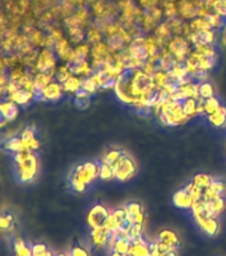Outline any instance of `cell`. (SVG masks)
Instances as JSON below:
<instances>
[{
    "mask_svg": "<svg viewBox=\"0 0 226 256\" xmlns=\"http://www.w3.org/2000/svg\"><path fill=\"white\" fill-rule=\"evenodd\" d=\"M63 94V84L59 82H51L47 87L43 88V99L48 100V102H56V100L61 99Z\"/></svg>",
    "mask_w": 226,
    "mask_h": 256,
    "instance_id": "obj_12",
    "label": "cell"
},
{
    "mask_svg": "<svg viewBox=\"0 0 226 256\" xmlns=\"http://www.w3.org/2000/svg\"><path fill=\"white\" fill-rule=\"evenodd\" d=\"M113 216H115L116 222L119 224V230L124 228L128 223V218H127V211H125V208L121 207V208H116L115 211H112Z\"/></svg>",
    "mask_w": 226,
    "mask_h": 256,
    "instance_id": "obj_34",
    "label": "cell"
},
{
    "mask_svg": "<svg viewBox=\"0 0 226 256\" xmlns=\"http://www.w3.org/2000/svg\"><path fill=\"white\" fill-rule=\"evenodd\" d=\"M226 208V200L224 196H219L213 200L207 202V212L209 216L213 218H219Z\"/></svg>",
    "mask_w": 226,
    "mask_h": 256,
    "instance_id": "obj_14",
    "label": "cell"
},
{
    "mask_svg": "<svg viewBox=\"0 0 226 256\" xmlns=\"http://www.w3.org/2000/svg\"><path fill=\"white\" fill-rule=\"evenodd\" d=\"M73 175H76L81 182L89 186L95 182L96 179H99L100 174V164L95 163V162H87V163L80 164L72 171Z\"/></svg>",
    "mask_w": 226,
    "mask_h": 256,
    "instance_id": "obj_5",
    "label": "cell"
},
{
    "mask_svg": "<svg viewBox=\"0 0 226 256\" xmlns=\"http://www.w3.org/2000/svg\"><path fill=\"white\" fill-rule=\"evenodd\" d=\"M172 200H173V204H175L176 207L181 208V210H191L193 203H195V200H193L192 195L185 190V188L176 191L173 198H172Z\"/></svg>",
    "mask_w": 226,
    "mask_h": 256,
    "instance_id": "obj_13",
    "label": "cell"
},
{
    "mask_svg": "<svg viewBox=\"0 0 226 256\" xmlns=\"http://www.w3.org/2000/svg\"><path fill=\"white\" fill-rule=\"evenodd\" d=\"M109 236H111V232L108 231L107 228L104 227V226H100V227L92 228L91 242L96 248H99L100 250V248L107 247Z\"/></svg>",
    "mask_w": 226,
    "mask_h": 256,
    "instance_id": "obj_10",
    "label": "cell"
},
{
    "mask_svg": "<svg viewBox=\"0 0 226 256\" xmlns=\"http://www.w3.org/2000/svg\"><path fill=\"white\" fill-rule=\"evenodd\" d=\"M223 104L220 102L216 96H212L209 99H204V111H205V115H212L213 112H216L221 107Z\"/></svg>",
    "mask_w": 226,
    "mask_h": 256,
    "instance_id": "obj_27",
    "label": "cell"
},
{
    "mask_svg": "<svg viewBox=\"0 0 226 256\" xmlns=\"http://www.w3.org/2000/svg\"><path fill=\"white\" fill-rule=\"evenodd\" d=\"M115 179L119 182H128L137 174V163L128 152H125L113 166Z\"/></svg>",
    "mask_w": 226,
    "mask_h": 256,
    "instance_id": "obj_4",
    "label": "cell"
},
{
    "mask_svg": "<svg viewBox=\"0 0 226 256\" xmlns=\"http://www.w3.org/2000/svg\"><path fill=\"white\" fill-rule=\"evenodd\" d=\"M124 154H125V151L121 150V148H111V150H107V151L103 154V156H101L100 163L113 166V164H115L116 162H117V160L124 155Z\"/></svg>",
    "mask_w": 226,
    "mask_h": 256,
    "instance_id": "obj_21",
    "label": "cell"
},
{
    "mask_svg": "<svg viewBox=\"0 0 226 256\" xmlns=\"http://www.w3.org/2000/svg\"><path fill=\"white\" fill-rule=\"evenodd\" d=\"M83 90L84 91H87L88 94H91V95H95L100 88L99 86L96 84L95 80L92 79V76H89V78H84L83 79Z\"/></svg>",
    "mask_w": 226,
    "mask_h": 256,
    "instance_id": "obj_41",
    "label": "cell"
},
{
    "mask_svg": "<svg viewBox=\"0 0 226 256\" xmlns=\"http://www.w3.org/2000/svg\"><path fill=\"white\" fill-rule=\"evenodd\" d=\"M215 67V58H209V56H201L199 62L200 71L209 72L212 68Z\"/></svg>",
    "mask_w": 226,
    "mask_h": 256,
    "instance_id": "obj_42",
    "label": "cell"
},
{
    "mask_svg": "<svg viewBox=\"0 0 226 256\" xmlns=\"http://www.w3.org/2000/svg\"><path fill=\"white\" fill-rule=\"evenodd\" d=\"M63 88H64V92L75 95L76 92H79L80 90L83 88V78H80V76H76V75H72L71 78L67 80V82H64Z\"/></svg>",
    "mask_w": 226,
    "mask_h": 256,
    "instance_id": "obj_20",
    "label": "cell"
},
{
    "mask_svg": "<svg viewBox=\"0 0 226 256\" xmlns=\"http://www.w3.org/2000/svg\"><path fill=\"white\" fill-rule=\"evenodd\" d=\"M69 67H71V71L73 75L80 76V78H89L92 76V74L95 72L93 67H92L91 62H88V60H83V62H80V63L76 64H68Z\"/></svg>",
    "mask_w": 226,
    "mask_h": 256,
    "instance_id": "obj_15",
    "label": "cell"
},
{
    "mask_svg": "<svg viewBox=\"0 0 226 256\" xmlns=\"http://www.w3.org/2000/svg\"><path fill=\"white\" fill-rule=\"evenodd\" d=\"M213 180H215L213 179V176L209 175V174H197V175L192 179V182L195 184H197V186L203 188V190H205V188H208L211 186Z\"/></svg>",
    "mask_w": 226,
    "mask_h": 256,
    "instance_id": "obj_30",
    "label": "cell"
},
{
    "mask_svg": "<svg viewBox=\"0 0 226 256\" xmlns=\"http://www.w3.org/2000/svg\"><path fill=\"white\" fill-rule=\"evenodd\" d=\"M69 183H71L72 190L75 192H79V194H83L88 187L87 184L84 183V182H81V180H80L76 175H73V174H71V176H69Z\"/></svg>",
    "mask_w": 226,
    "mask_h": 256,
    "instance_id": "obj_39",
    "label": "cell"
},
{
    "mask_svg": "<svg viewBox=\"0 0 226 256\" xmlns=\"http://www.w3.org/2000/svg\"><path fill=\"white\" fill-rule=\"evenodd\" d=\"M56 58L55 55L52 54V51L49 48L44 50L41 54L39 55V59H37V70L39 72H45V74H49V75H55L56 72Z\"/></svg>",
    "mask_w": 226,
    "mask_h": 256,
    "instance_id": "obj_7",
    "label": "cell"
},
{
    "mask_svg": "<svg viewBox=\"0 0 226 256\" xmlns=\"http://www.w3.org/2000/svg\"><path fill=\"white\" fill-rule=\"evenodd\" d=\"M157 240L172 248H180V244H181L179 235L175 231H172V230H163L157 235Z\"/></svg>",
    "mask_w": 226,
    "mask_h": 256,
    "instance_id": "obj_16",
    "label": "cell"
},
{
    "mask_svg": "<svg viewBox=\"0 0 226 256\" xmlns=\"http://www.w3.org/2000/svg\"><path fill=\"white\" fill-rule=\"evenodd\" d=\"M69 256H91V255H89V252H88L87 248H84L83 246L76 244V246H73V247L71 248Z\"/></svg>",
    "mask_w": 226,
    "mask_h": 256,
    "instance_id": "obj_45",
    "label": "cell"
},
{
    "mask_svg": "<svg viewBox=\"0 0 226 256\" xmlns=\"http://www.w3.org/2000/svg\"><path fill=\"white\" fill-rule=\"evenodd\" d=\"M183 108L184 112L191 118H195V116H199V99H187L183 102Z\"/></svg>",
    "mask_w": 226,
    "mask_h": 256,
    "instance_id": "obj_24",
    "label": "cell"
},
{
    "mask_svg": "<svg viewBox=\"0 0 226 256\" xmlns=\"http://www.w3.org/2000/svg\"><path fill=\"white\" fill-rule=\"evenodd\" d=\"M5 147L9 150V151L15 152V154H19V152H25L24 151V144H23V140L17 139V138H12L7 142L5 144Z\"/></svg>",
    "mask_w": 226,
    "mask_h": 256,
    "instance_id": "obj_38",
    "label": "cell"
},
{
    "mask_svg": "<svg viewBox=\"0 0 226 256\" xmlns=\"http://www.w3.org/2000/svg\"><path fill=\"white\" fill-rule=\"evenodd\" d=\"M53 256H69V255H65V254H57V255H53Z\"/></svg>",
    "mask_w": 226,
    "mask_h": 256,
    "instance_id": "obj_49",
    "label": "cell"
},
{
    "mask_svg": "<svg viewBox=\"0 0 226 256\" xmlns=\"http://www.w3.org/2000/svg\"><path fill=\"white\" fill-rule=\"evenodd\" d=\"M128 256H152L149 243L144 239L143 236H140L137 239L132 242Z\"/></svg>",
    "mask_w": 226,
    "mask_h": 256,
    "instance_id": "obj_11",
    "label": "cell"
},
{
    "mask_svg": "<svg viewBox=\"0 0 226 256\" xmlns=\"http://www.w3.org/2000/svg\"><path fill=\"white\" fill-rule=\"evenodd\" d=\"M15 162L17 164L19 180L23 183H31L37 175L39 163L32 152H19L15 155Z\"/></svg>",
    "mask_w": 226,
    "mask_h": 256,
    "instance_id": "obj_2",
    "label": "cell"
},
{
    "mask_svg": "<svg viewBox=\"0 0 226 256\" xmlns=\"http://www.w3.org/2000/svg\"><path fill=\"white\" fill-rule=\"evenodd\" d=\"M5 123H7V119L4 118L3 112H1V110H0V127H3Z\"/></svg>",
    "mask_w": 226,
    "mask_h": 256,
    "instance_id": "obj_47",
    "label": "cell"
},
{
    "mask_svg": "<svg viewBox=\"0 0 226 256\" xmlns=\"http://www.w3.org/2000/svg\"><path fill=\"white\" fill-rule=\"evenodd\" d=\"M164 256H180L179 255V248H175V250H171V251H168Z\"/></svg>",
    "mask_w": 226,
    "mask_h": 256,
    "instance_id": "obj_46",
    "label": "cell"
},
{
    "mask_svg": "<svg viewBox=\"0 0 226 256\" xmlns=\"http://www.w3.org/2000/svg\"><path fill=\"white\" fill-rule=\"evenodd\" d=\"M209 187H211L213 191L217 192V194L221 196H224V194H225V191H226V184L224 183L223 180H213Z\"/></svg>",
    "mask_w": 226,
    "mask_h": 256,
    "instance_id": "obj_44",
    "label": "cell"
},
{
    "mask_svg": "<svg viewBox=\"0 0 226 256\" xmlns=\"http://www.w3.org/2000/svg\"><path fill=\"white\" fill-rule=\"evenodd\" d=\"M85 32H84L83 27H71L69 28V38H71L72 43L80 44L83 43V40L85 39Z\"/></svg>",
    "mask_w": 226,
    "mask_h": 256,
    "instance_id": "obj_33",
    "label": "cell"
},
{
    "mask_svg": "<svg viewBox=\"0 0 226 256\" xmlns=\"http://www.w3.org/2000/svg\"><path fill=\"white\" fill-rule=\"evenodd\" d=\"M152 76H153V82H155L157 88H163L165 84L169 83V75H168L167 71L159 70V71L155 72Z\"/></svg>",
    "mask_w": 226,
    "mask_h": 256,
    "instance_id": "obj_35",
    "label": "cell"
},
{
    "mask_svg": "<svg viewBox=\"0 0 226 256\" xmlns=\"http://www.w3.org/2000/svg\"><path fill=\"white\" fill-rule=\"evenodd\" d=\"M165 47L173 55V58L177 60V63H184L192 52V50H193V46L183 35L172 36L171 39L168 40V43L165 44Z\"/></svg>",
    "mask_w": 226,
    "mask_h": 256,
    "instance_id": "obj_3",
    "label": "cell"
},
{
    "mask_svg": "<svg viewBox=\"0 0 226 256\" xmlns=\"http://www.w3.org/2000/svg\"><path fill=\"white\" fill-rule=\"evenodd\" d=\"M103 31H101V28L100 27H91L88 30L87 36H85V39H87V43H89L91 46H95V44L100 43V42H103Z\"/></svg>",
    "mask_w": 226,
    "mask_h": 256,
    "instance_id": "obj_25",
    "label": "cell"
},
{
    "mask_svg": "<svg viewBox=\"0 0 226 256\" xmlns=\"http://www.w3.org/2000/svg\"><path fill=\"white\" fill-rule=\"evenodd\" d=\"M13 250H15V256H32V248L28 247L20 236H16L13 240Z\"/></svg>",
    "mask_w": 226,
    "mask_h": 256,
    "instance_id": "obj_23",
    "label": "cell"
},
{
    "mask_svg": "<svg viewBox=\"0 0 226 256\" xmlns=\"http://www.w3.org/2000/svg\"><path fill=\"white\" fill-rule=\"evenodd\" d=\"M15 219L11 214H5V215H0V231H11L13 228Z\"/></svg>",
    "mask_w": 226,
    "mask_h": 256,
    "instance_id": "obj_36",
    "label": "cell"
},
{
    "mask_svg": "<svg viewBox=\"0 0 226 256\" xmlns=\"http://www.w3.org/2000/svg\"><path fill=\"white\" fill-rule=\"evenodd\" d=\"M109 256H128V255H123V254H119V252H111V255Z\"/></svg>",
    "mask_w": 226,
    "mask_h": 256,
    "instance_id": "obj_48",
    "label": "cell"
},
{
    "mask_svg": "<svg viewBox=\"0 0 226 256\" xmlns=\"http://www.w3.org/2000/svg\"><path fill=\"white\" fill-rule=\"evenodd\" d=\"M193 50L199 52L200 55L209 56V58H216V50L215 47H213V44H196V46H193Z\"/></svg>",
    "mask_w": 226,
    "mask_h": 256,
    "instance_id": "obj_31",
    "label": "cell"
},
{
    "mask_svg": "<svg viewBox=\"0 0 226 256\" xmlns=\"http://www.w3.org/2000/svg\"><path fill=\"white\" fill-rule=\"evenodd\" d=\"M0 110L3 112L4 118L8 120H13L19 114V110H17V104L15 102H5V103L0 104Z\"/></svg>",
    "mask_w": 226,
    "mask_h": 256,
    "instance_id": "obj_22",
    "label": "cell"
},
{
    "mask_svg": "<svg viewBox=\"0 0 226 256\" xmlns=\"http://www.w3.org/2000/svg\"><path fill=\"white\" fill-rule=\"evenodd\" d=\"M195 222L200 227V230L205 232L208 236H217L221 231L220 222L217 220V218H213V216H204V218L196 219Z\"/></svg>",
    "mask_w": 226,
    "mask_h": 256,
    "instance_id": "obj_9",
    "label": "cell"
},
{
    "mask_svg": "<svg viewBox=\"0 0 226 256\" xmlns=\"http://www.w3.org/2000/svg\"><path fill=\"white\" fill-rule=\"evenodd\" d=\"M31 99H33V94L31 91H27L24 88H19L17 86L13 90H11V100L15 102L16 104L24 106V104H27Z\"/></svg>",
    "mask_w": 226,
    "mask_h": 256,
    "instance_id": "obj_17",
    "label": "cell"
},
{
    "mask_svg": "<svg viewBox=\"0 0 226 256\" xmlns=\"http://www.w3.org/2000/svg\"><path fill=\"white\" fill-rule=\"evenodd\" d=\"M111 211L108 210L104 204H95L93 207L88 211L87 214V224L92 228L100 227V226H104L105 220L109 216Z\"/></svg>",
    "mask_w": 226,
    "mask_h": 256,
    "instance_id": "obj_6",
    "label": "cell"
},
{
    "mask_svg": "<svg viewBox=\"0 0 226 256\" xmlns=\"http://www.w3.org/2000/svg\"><path fill=\"white\" fill-rule=\"evenodd\" d=\"M89 99H91V94H88L87 91H84L83 88L79 92L75 94V103L77 107L85 108L89 104Z\"/></svg>",
    "mask_w": 226,
    "mask_h": 256,
    "instance_id": "obj_32",
    "label": "cell"
},
{
    "mask_svg": "<svg viewBox=\"0 0 226 256\" xmlns=\"http://www.w3.org/2000/svg\"><path fill=\"white\" fill-rule=\"evenodd\" d=\"M72 75H73V74H72L71 67H69L68 64H61L60 67L56 68L55 78H56V82H59V83L63 84L64 82H67Z\"/></svg>",
    "mask_w": 226,
    "mask_h": 256,
    "instance_id": "obj_26",
    "label": "cell"
},
{
    "mask_svg": "<svg viewBox=\"0 0 226 256\" xmlns=\"http://www.w3.org/2000/svg\"><path fill=\"white\" fill-rule=\"evenodd\" d=\"M131 244H132V242L128 239V238L119 236V239L116 240V244H115V248H113V251L119 252V254H123V255H128L129 248H131Z\"/></svg>",
    "mask_w": 226,
    "mask_h": 256,
    "instance_id": "obj_28",
    "label": "cell"
},
{
    "mask_svg": "<svg viewBox=\"0 0 226 256\" xmlns=\"http://www.w3.org/2000/svg\"><path fill=\"white\" fill-rule=\"evenodd\" d=\"M127 211L128 223L129 224H145V210L143 204L137 202H131L124 206Z\"/></svg>",
    "mask_w": 226,
    "mask_h": 256,
    "instance_id": "obj_8",
    "label": "cell"
},
{
    "mask_svg": "<svg viewBox=\"0 0 226 256\" xmlns=\"http://www.w3.org/2000/svg\"><path fill=\"white\" fill-rule=\"evenodd\" d=\"M200 98H203V99H209L212 96H215V88L212 86L209 82H203V83H200Z\"/></svg>",
    "mask_w": 226,
    "mask_h": 256,
    "instance_id": "obj_37",
    "label": "cell"
},
{
    "mask_svg": "<svg viewBox=\"0 0 226 256\" xmlns=\"http://www.w3.org/2000/svg\"><path fill=\"white\" fill-rule=\"evenodd\" d=\"M104 227L107 228L109 232L119 231V224H117V222H116L115 216H113L112 211H111V214H109V216L107 218V220H105V223H104Z\"/></svg>",
    "mask_w": 226,
    "mask_h": 256,
    "instance_id": "obj_43",
    "label": "cell"
},
{
    "mask_svg": "<svg viewBox=\"0 0 226 256\" xmlns=\"http://www.w3.org/2000/svg\"><path fill=\"white\" fill-rule=\"evenodd\" d=\"M172 35H173V32H172V30H171V27H169L168 22L159 24V26L156 27V30H155L156 39L159 40L160 43L163 44L164 47H165V44L168 43V40L171 39Z\"/></svg>",
    "mask_w": 226,
    "mask_h": 256,
    "instance_id": "obj_19",
    "label": "cell"
},
{
    "mask_svg": "<svg viewBox=\"0 0 226 256\" xmlns=\"http://www.w3.org/2000/svg\"><path fill=\"white\" fill-rule=\"evenodd\" d=\"M157 119L164 127H177L187 123L189 116L184 112L183 102L168 98L163 102V110Z\"/></svg>",
    "mask_w": 226,
    "mask_h": 256,
    "instance_id": "obj_1",
    "label": "cell"
},
{
    "mask_svg": "<svg viewBox=\"0 0 226 256\" xmlns=\"http://www.w3.org/2000/svg\"><path fill=\"white\" fill-rule=\"evenodd\" d=\"M99 179L104 180V182H109V180L115 179V170L109 164L100 163V174Z\"/></svg>",
    "mask_w": 226,
    "mask_h": 256,
    "instance_id": "obj_29",
    "label": "cell"
},
{
    "mask_svg": "<svg viewBox=\"0 0 226 256\" xmlns=\"http://www.w3.org/2000/svg\"><path fill=\"white\" fill-rule=\"evenodd\" d=\"M208 122L215 128H223L226 126V107L221 106L212 115H208Z\"/></svg>",
    "mask_w": 226,
    "mask_h": 256,
    "instance_id": "obj_18",
    "label": "cell"
},
{
    "mask_svg": "<svg viewBox=\"0 0 226 256\" xmlns=\"http://www.w3.org/2000/svg\"><path fill=\"white\" fill-rule=\"evenodd\" d=\"M185 190H187L189 194L192 195V198H193V200H200L203 199L204 196V190L201 187H199L197 184H195L193 182H191V183L188 184L187 187H185Z\"/></svg>",
    "mask_w": 226,
    "mask_h": 256,
    "instance_id": "obj_40",
    "label": "cell"
}]
</instances>
